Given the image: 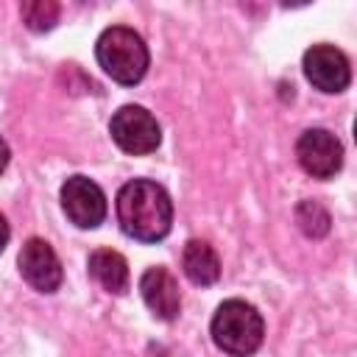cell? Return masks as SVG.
<instances>
[{"label":"cell","mask_w":357,"mask_h":357,"mask_svg":"<svg viewBox=\"0 0 357 357\" xmlns=\"http://www.w3.org/2000/svg\"><path fill=\"white\" fill-rule=\"evenodd\" d=\"M89 273L103 284V290L114 296L128 290V262L112 248H98L89 254Z\"/></svg>","instance_id":"11"},{"label":"cell","mask_w":357,"mask_h":357,"mask_svg":"<svg viewBox=\"0 0 357 357\" xmlns=\"http://www.w3.org/2000/svg\"><path fill=\"white\" fill-rule=\"evenodd\" d=\"M8 156H11V151H8V145H6V139L0 137V173L6 170V165H8Z\"/></svg>","instance_id":"15"},{"label":"cell","mask_w":357,"mask_h":357,"mask_svg":"<svg viewBox=\"0 0 357 357\" xmlns=\"http://www.w3.org/2000/svg\"><path fill=\"white\" fill-rule=\"evenodd\" d=\"M304 75L321 92H343L351 81V67L343 50L335 45H312L304 53Z\"/></svg>","instance_id":"7"},{"label":"cell","mask_w":357,"mask_h":357,"mask_svg":"<svg viewBox=\"0 0 357 357\" xmlns=\"http://www.w3.org/2000/svg\"><path fill=\"white\" fill-rule=\"evenodd\" d=\"M8 237H11V231H8V223H6V218L0 215V251L8 245Z\"/></svg>","instance_id":"14"},{"label":"cell","mask_w":357,"mask_h":357,"mask_svg":"<svg viewBox=\"0 0 357 357\" xmlns=\"http://www.w3.org/2000/svg\"><path fill=\"white\" fill-rule=\"evenodd\" d=\"M61 206L78 229H95L106 218V195L86 176H70L61 184Z\"/></svg>","instance_id":"5"},{"label":"cell","mask_w":357,"mask_h":357,"mask_svg":"<svg viewBox=\"0 0 357 357\" xmlns=\"http://www.w3.org/2000/svg\"><path fill=\"white\" fill-rule=\"evenodd\" d=\"M296 223L307 237H324L329 231V212L318 201H301L296 206Z\"/></svg>","instance_id":"13"},{"label":"cell","mask_w":357,"mask_h":357,"mask_svg":"<svg viewBox=\"0 0 357 357\" xmlns=\"http://www.w3.org/2000/svg\"><path fill=\"white\" fill-rule=\"evenodd\" d=\"M95 56H98V64L103 67V73L123 86L139 84L148 70V47L142 42V36L126 25L106 28L98 36Z\"/></svg>","instance_id":"3"},{"label":"cell","mask_w":357,"mask_h":357,"mask_svg":"<svg viewBox=\"0 0 357 357\" xmlns=\"http://www.w3.org/2000/svg\"><path fill=\"white\" fill-rule=\"evenodd\" d=\"M20 14H22V20H25V25L31 31L42 33V31H50L59 22V3H53V0H31V3L20 6Z\"/></svg>","instance_id":"12"},{"label":"cell","mask_w":357,"mask_h":357,"mask_svg":"<svg viewBox=\"0 0 357 357\" xmlns=\"http://www.w3.org/2000/svg\"><path fill=\"white\" fill-rule=\"evenodd\" d=\"M109 131H112V139L126 151V153H134V156H145V153H153L162 142V131H159V123L156 117L142 109V106H120L114 114H112V123H109Z\"/></svg>","instance_id":"4"},{"label":"cell","mask_w":357,"mask_h":357,"mask_svg":"<svg viewBox=\"0 0 357 357\" xmlns=\"http://www.w3.org/2000/svg\"><path fill=\"white\" fill-rule=\"evenodd\" d=\"M212 340L220 351L231 357H251L265 337V321L254 304L243 298H229L215 310Z\"/></svg>","instance_id":"2"},{"label":"cell","mask_w":357,"mask_h":357,"mask_svg":"<svg viewBox=\"0 0 357 357\" xmlns=\"http://www.w3.org/2000/svg\"><path fill=\"white\" fill-rule=\"evenodd\" d=\"M17 265H20V273L22 279L39 290V293H53L59 290L64 273H61V262L56 257V251L50 248V243H45L42 237H31L22 248H20V257H17Z\"/></svg>","instance_id":"8"},{"label":"cell","mask_w":357,"mask_h":357,"mask_svg":"<svg viewBox=\"0 0 357 357\" xmlns=\"http://www.w3.org/2000/svg\"><path fill=\"white\" fill-rule=\"evenodd\" d=\"M139 293L148 304V310L162 318V321H173L181 310V296H178V282L176 276L162 268V265H153L142 273L139 279Z\"/></svg>","instance_id":"9"},{"label":"cell","mask_w":357,"mask_h":357,"mask_svg":"<svg viewBox=\"0 0 357 357\" xmlns=\"http://www.w3.org/2000/svg\"><path fill=\"white\" fill-rule=\"evenodd\" d=\"M181 268L187 273V279L198 287H209L218 282L220 276V259L215 254V248L204 240H190L181 251Z\"/></svg>","instance_id":"10"},{"label":"cell","mask_w":357,"mask_h":357,"mask_svg":"<svg viewBox=\"0 0 357 357\" xmlns=\"http://www.w3.org/2000/svg\"><path fill=\"white\" fill-rule=\"evenodd\" d=\"M120 229L137 243H159L173 223V201L167 190L151 178H134L117 192Z\"/></svg>","instance_id":"1"},{"label":"cell","mask_w":357,"mask_h":357,"mask_svg":"<svg viewBox=\"0 0 357 357\" xmlns=\"http://www.w3.org/2000/svg\"><path fill=\"white\" fill-rule=\"evenodd\" d=\"M296 156L312 178H332L343 165V145L326 128H310L296 142Z\"/></svg>","instance_id":"6"}]
</instances>
